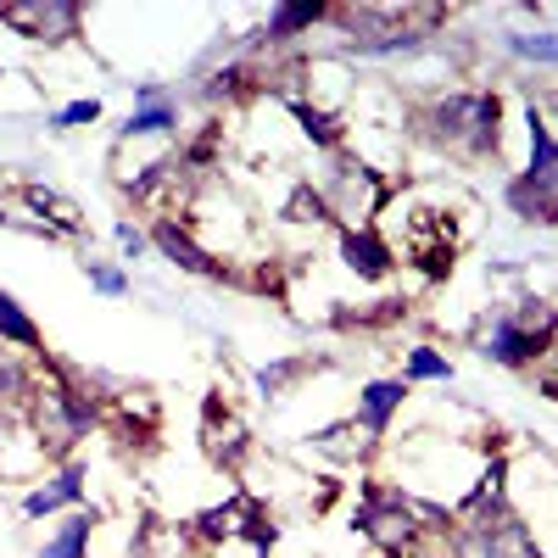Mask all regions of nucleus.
I'll return each mask as SVG.
<instances>
[{
  "mask_svg": "<svg viewBox=\"0 0 558 558\" xmlns=\"http://www.w3.org/2000/svg\"><path fill=\"white\" fill-rule=\"evenodd\" d=\"M508 89L497 84H447L436 96L408 101V140L441 151L447 162H470V168H508Z\"/></svg>",
  "mask_w": 558,
  "mask_h": 558,
  "instance_id": "f257e3e1",
  "label": "nucleus"
},
{
  "mask_svg": "<svg viewBox=\"0 0 558 558\" xmlns=\"http://www.w3.org/2000/svg\"><path fill=\"white\" fill-rule=\"evenodd\" d=\"M553 341H558V302H547L536 291L486 307L470 330L475 357L492 368H508V375H536L553 352Z\"/></svg>",
  "mask_w": 558,
  "mask_h": 558,
  "instance_id": "f03ea898",
  "label": "nucleus"
},
{
  "mask_svg": "<svg viewBox=\"0 0 558 558\" xmlns=\"http://www.w3.org/2000/svg\"><path fill=\"white\" fill-rule=\"evenodd\" d=\"M352 531L375 547L380 558H402V553H413V547L430 542L425 525H418V514H413V497H408L397 481H386L380 470H363V475H357Z\"/></svg>",
  "mask_w": 558,
  "mask_h": 558,
  "instance_id": "7ed1b4c3",
  "label": "nucleus"
},
{
  "mask_svg": "<svg viewBox=\"0 0 558 558\" xmlns=\"http://www.w3.org/2000/svg\"><path fill=\"white\" fill-rule=\"evenodd\" d=\"M313 184L324 191V202H330L336 229H375L380 213H386L391 196H397V179L380 173V168H368L352 146L336 151V157H324V173H318Z\"/></svg>",
  "mask_w": 558,
  "mask_h": 558,
  "instance_id": "20e7f679",
  "label": "nucleus"
},
{
  "mask_svg": "<svg viewBox=\"0 0 558 558\" xmlns=\"http://www.w3.org/2000/svg\"><path fill=\"white\" fill-rule=\"evenodd\" d=\"M196 441H202V452H207L213 470L235 475V481L246 475V463L257 458V436H252V425L241 418V408L229 402V391H207V397H202Z\"/></svg>",
  "mask_w": 558,
  "mask_h": 558,
  "instance_id": "39448f33",
  "label": "nucleus"
},
{
  "mask_svg": "<svg viewBox=\"0 0 558 558\" xmlns=\"http://www.w3.org/2000/svg\"><path fill=\"white\" fill-rule=\"evenodd\" d=\"M0 28H12V39L34 45V51H57V45L84 39V7H68V0H7Z\"/></svg>",
  "mask_w": 558,
  "mask_h": 558,
  "instance_id": "423d86ee",
  "label": "nucleus"
},
{
  "mask_svg": "<svg viewBox=\"0 0 558 558\" xmlns=\"http://www.w3.org/2000/svg\"><path fill=\"white\" fill-rule=\"evenodd\" d=\"M146 235H151V252H157L162 263H173L179 274L207 279V286H241V268H235V263H218V257L191 235V223H184V218H146Z\"/></svg>",
  "mask_w": 558,
  "mask_h": 558,
  "instance_id": "0eeeda50",
  "label": "nucleus"
},
{
  "mask_svg": "<svg viewBox=\"0 0 558 558\" xmlns=\"http://www.w3.org/2000/svg\"><path fill=\"white\" fill-rule=\"evenodd\" d=\"M84 502H89V458L78 452V458L51 463L39 481L23 486L17 514H23V520H57V514H73V508H84Z\"/></svg>",
  "mask_w": 558,
  "mask_h": 558,
  "instance_id": "6e6552de",
  "label": "nucleus"
},
{
  "mask_svg": "<svg viewBox=\"0 0 558 558\" xmlns=\"http://www.w3.org/2000/svg\"><path fill=\"white\" fill-rule=\"evenodd\" d=\"M7 196L23 207V218H34V223L51 229L62 246H84V241H89V218H84V207H78L68 191H57V184H45V179H12V184H7Z\"/></svg>",
  "mask_w": 558,
  "mask_h": 558,
  "instance_id": "1a4fd4ad",
  "label": "nucleus"
},
{
  "mask_svg": "<svg viewBox=\"0 0 558 558\" xmlns=\"http://www.w3.org/2000/svg\"><path fill=\"white\" fill-rule=\"evenodd\" d=\"M408 402H413V386H408L402 375H375V380H363V386H357L352 425L386 452V447H391V430H397V418L408 413Z\"/></svg>",
  "mask_w": 558,
  "mask_h": 558,
  "instance_id": "9d476101",
  "label": "nucleus"
},
{
  "mask_svg": "<svg viewBox=\"0 0 558 558\" xmlns=\"http://www.w3.org/2000/svg\"><path fill=\"white\" fill-rule=\"evenodd\" d=\"M101 430H112L129 458H151L157 441H162V408H157L151 391H129V386H123V391L107 402V425H101Z\"/></svg>",
  "mask_w": 558,
  "mask_h": 558,
  "instance_id": "9b49d317",
  "label": "nucleus"
},
{
  "mask_svg": "<svg viewBox=\"0 0 558 558\" xmlns=\"http://www.w3.org/2000/svg\"><path fill=\"white\" fill-rule=\"evenodd\" d=\"M336 263L357 279V286H391L397 268H402L380 229H336Z\"/></svg>",
  "mask_w": 558,
  "mask_h": 558,
  "instance_id": "f8f14e48",
  "label": "nucleus"
},
{
  "mask_svg": "<svg viewBox=\"0 0 558 558\" xmlns=\"http://www.w3.org/2000/svg\"><path fill=\"white\" fill-rule=\"evenodd\" d=\"M330 23V7H307V0H286V7H268L263 28L252 34L246 51L252 57H291V45L307 39L313 28Z\"/></svg>",
  "mask_w": 558,
  "mask_h": 558,
  "instance_id": "ddd939ff",
  "label": "nucleus"
},
{
  "mask_svg": "<svg viewBox=\"0 0 558 558\" xmlns=\"http://www.w3.org/2000/svg\"><path fill=\"white\" fill-rule=\"evenodd\" d=\"M241 514H246V486H235L229 497L196 508V514L179 525V542L202 547V553H223V547H235V536H241Z\"/></svg>",
  "mask_w": 558,
  "mask_h": 558,
  "instance_id": "4468645a",
  "label": "nucleus"
},
{
  "mask_svg": "<svg viewBox=\"0 0 558 558\" xmlns=\"http://www.w3.org/2000/svg\"><path fill=\"white\" fill-rule=\"evenodd\" d=\"M302 441H307V452H313V458L330 463V470H357V475H363V470H375V463H380V447L352 425V413H341L336 425L307 430Z\"/></svg>",
  "mask_w": 558,
  "mask_h": 558,
  "instance_id": "2eb2a0df",
  "label": "nucleus"
},
{
  "mask_svg": "<svg viewBox=\"0 0 558 558\" xmlns=\"http://www.w3.org/2000/svg\"><path fill=\"white\" fill-rule=\"evenodd\" d=\"M324 368H330V357H324V352H279V357H268V363L252 368V386H257L263 402H291L296 386L313 380V375H324Z\"/></svg>",
  "mask_w": 558,
  "mask_h": 558,
  "instance_id": "dca6fc26",
  "label": "nucleus"
},
{
  "mask_svg": "<svg viewBox=\"0 0 558 558\" xmlns=\"http://www.w3.org/2000/svg\"><path fill=\"white\" fill-rule=\"evenodd\" d=\"M45 470H51V463H45V452H39V441L28 430V418L23 413H0V475L28 486Z\"/></svg>",
  "mask_w": 558,
  "mask_h": 558,
  "instance_id": "f3484780",
  "label": "nucleus"
},
{
  "mask_svg": "<svg viewBox=\"0 0 558 558\" xmlns=\"http://www.w3.org/2000/svg\"><path fill=\"white\" fill-rule=\"evenodd\" d=\"M118 140H129V146H151V140H168V146H179V140H184V107H179V96L140 101V107L118 123Z\"/></svg>",
  "mask_w": 558,
  "mask_h": 558,
  "instance_id": "a211bd4d",
  "label": "nucleus"
},
{
  "mask_svg": "<svg viewBox=\"0 0 558 558\" xmlns=\"http://www.w3.org/2000/svg\"><path fill=\"white\" fill-rule=\"evenodd\" d=\"M274 107L296 123L302 146H313L318 157H336V151H347V140H352V123H347V118H336V112H318V107H313V101H302V96H291V101H274Z\"/></svg>",
  "mask_w": 558,
  "mask_h": 558,
  "instance_id": "6ab92c4d",
  "label": "nucleus"
},
{
  "mask_svg": "<svg viewBox=\"0 0 558 558\" xmlns=\"http://www.w3.org/2000/svg\"><path fill=\"white\" fill-rule=\"evenodd\" d=\"M274 218L286 223V229H302L313 246H318V235H336L330 202H324V191H318L313 179H291V191H286V202L274 207Z\"/></svg>",
  "mask_w": 558,
  "mask_h": 558,
  "instance_id": "aec40b11",
  "label": "nucleus"
},
{
  "mask_svg": "<svg viewBox=\"0 0 558 558\" xmlns=\"http://www.w3.org/2000/svg\"><path fill=\"white\" fill-rule=\"evenodd\" d=\"M101 525H107V514H101L96 502L73 508V514H62V520H57V531L39 542V558H89V553H96Z\"/></svg>",
  "mask_w": 558,
  "mask_h": 558,
  "instance_id": "412c9836",
  "label": "nucleus"
},
{
  "mask_svg": "<svg viewBox=\"0 0 558 558\" xmlns=\"http://www.w3.org/2000/svg\"><path fill=\"white\" fill-rule=\"evenodd\" d=\"M402 380L408 386H452L458 380V363L436 341H413V347H402Z\"/></svg>",
  "mask_w": 558,
  "mask_h": 558,
  "instance_id": "4be33fe9",
  "label": "nucleus"
},
{
  "mask_svg": "<svg viewBox=\"0 0 558 558\" xmlns=\"http://www.w3.org/2000/svg\"><path fill=\"white\" fill-rule=\"evenodd\" d=\"M0 341H7L12 352H23V357H34V363L51 352V347H45V330L34 324V313L12 291H0Z\"/></svg>",
  "mask_w": 558,
  "mask_h": 558,
  "instance_id": "5701e85b",
  "label": "nucleus"
},
{
  "mask_svg": "<svg viewBox=\"0 0 558 558\" xmlns=\"http://www.w3.org/2000/svg\"><path fill=\"white\" fill-rule=\"evenodd\" d=\"M34 380H39L34 357H23V352H12L7 341H0V413H23Z\"/></svg>",
  "mask_w": 558,
  "mask_h": 558,
  "instance_id": "b1692460",
  "label": "nucleus"
},
{
  "mask_svg": "<svg viewBox=\"0 0 558 558\" xmlns=\"http://www.w3.org/2000/svg\"><path fill=\"white\" fill-rule=\"evenodd\" d=\"M502 51L525 62V68H558V28H508L502 34Z\"/></svg>",
  "mask_w": 558,
  "mask_h": 558,
  "instance_id": "393cba45",
  "label": "nucleus"
},
{
  "mask_svg": "<svg viewBox=\"0 0 558 558\" xmlns=\"http://www.w3.org/2000/svg\"><path fill=\"white\" fill-rule=\"evenodd\" d=\"M84 279H89V291H96V296H107V302H123V296L134 291L129 268H118V263H101L96 252H84Z\"/></svg>",
  "mask_w": 558,
  "mask_h": 558,
  "instance_id": "a878e982",
  "label": "nucleus"
},
{
  "mask_svg": "<svg viewBox=\"0 0 558 558\" xmlns=\"http://www.w3.org/2000/svg\"><path fill=\"white\" fill-rule=\"evenodd\" d=\"M101 118H107V101L101 96H84V101H68L57 112H45V129L68 134V129H89V123H101Z\"/></svg>",
  "mask_w": 558,
  "mask_h": 558,
  "instance_id": "bb28decb",
  "label": "nucleus"
},
{
  "mask_svg": "<svg viewBox=\"0 0 558 558\" xmlns=\"http://www.w3.org/2000/svg\"><path fill=\"white\" fill-rule=\"evenodd\" d=\"M112 241H118L123 263L151 257V235H146V223H134V218H112Z\"/></svg>",
  "mask_w": 558,
  "mask_h": 558,
  "instance_id": "cd10ccee",
  "label": "nucleus"
},
{
  "mask_svg": "<svg viewBox=\"0 0 558 558\" xmlns=\"http://www.w3.org/2000/svg\"><path fill=\"white\" fill-rule=\"evenodd\" d=\"M536 101H542V112H547V123L558 129V84H553V89H542V96H536Z\"/></svg>",
  "mask_w": 558,
  "mask_h": 558,
  "instance_id": "c85d7f7f",
  "label": "nucleus"
},
{
  "mask_svg": "<svg viewBox=\"0 0 558 558\" xmlns=\"http://www.w3.org/2000/svg\"><path fill=\"white\" fill-rule=\"evenodd\" d=\"M402 558H452V553H447V542H425V547H413Z\"/></svg>",
  "mask_w": 558,
  "mask_h": 558,
  "instance_id": "c756f323",
  "label": "nucleus"
},
{
  "mask_svg": "<svg viewBox=\"0 0 558 558\" xmlns=\"http://www.w3.org/2000/svg\"><path fill=\"white\" fill-rule=\"evenodd\" d=\"M547 229H558V196H553V207H547Z\"/></svg>",
  "mask_w": 558,
  "mask_h": 558,
  "instance_id": "7c9ffc66",
  "label": "nucleus"
},
{
  "mask_svg": "<svg viewBox=\"0 0 558 558\" xmlns=\"http://www.w3.org/2000/svg\"><path fill=\"white\" fill-rule=\"evenodd\" d=\"M123 558H151V553H123Z\"/></svg>",
  "mask_w": 558,
  "mask_h": 558,
  "instance_id": "2f4dec72",
  "label": "nucleus"
},
{
  "mask_svg": "<svg viewBox=\"0 0 558 558\" xmlns=\"http://www.w3.org/2000/svg\"><path fill=\"white\" fill-rule=\"evenodd\" d=\"M0 84H7V68H0Z\"/></svg>",
  "mask_w": 558,
  "mask_h": 558,
  "instance_id": "473e14b6",
  "label": "nucleus"
}]
</instances>
